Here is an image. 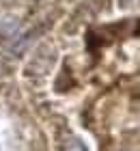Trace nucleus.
Here are the masks:
<instances>
[{
    "mask_svg": "<svg viewBox=\"0 0 140 151\" xmlns=\"http://www.w3.org/2000/svg\"><path fill=\"white\" fill-rule=\"evenodd\" d=\"M17 32V19L15 17H2L0 19V35L13 37Z\"/></svg>",
    "mask_w": 140,
    "mask_h": 151,
    "instance_id": "1",
    "label": "nucleus"
},
{
    "mask_svg": "<svg viewBox=\"0 0 140 151\" xmlns=\"http://www.w3.org/2000/svg\"><path fill=\"white\" fill-rule=\"evenodd\" d=\"M62 151H88V149H86V145H84L82 140L71 138V140H69L67 145H65V149H62Z\"/></svg>",
    "mask_w": 140,
    "mask_h": 151,
    "instance_id": "2",
    "label": "nucleus"
}]
</instances>
